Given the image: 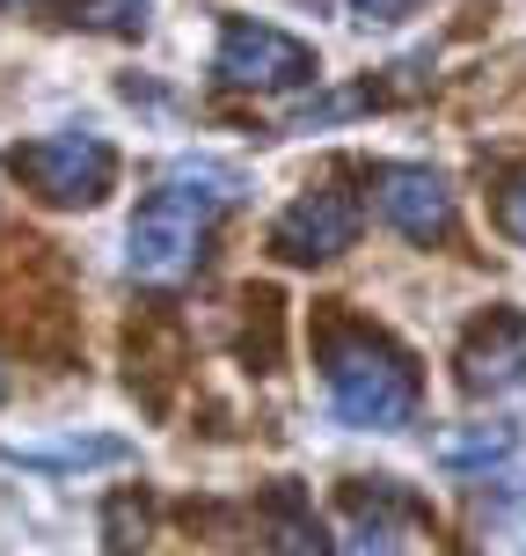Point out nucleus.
<instances>
[{
  "mask_svg": "<svg viewBox=\"0 0 526 556\" xmlns=\"http://www.w3.org/2000/svg\"><path fill=\"white\" fill-rule=\"evenodd\" d=\"M278 330H285L278 286H249V293H242V359H249L256 374H278Z\"/></svg>",
  "mask_w": 526,
  "mask_h": 556,
  "instance_id": "9",
  "label": "nucleus"
},
{
  "mask_svg": "<svg viewBox=\"0 0 526 556\" xmlns=\"http://www.w3.org/2000/svg\"><path fill=\"white\" fill-rule=\"evenodd\" d=\"M146 528H154V505L139 498V491H125V498H111V513H103V534H111V556H139V549H146Z\"/></svg>",
  "mask_w": 526,
  "mask_h": 556,
  "instance_id": "12",
  "label": "nucleus"
},
{
  "mask_svg": "<svg viewBox=\"0 0 526 556\" xmlns=\"http://www.w3.org/2000/svg\"><path fill=\"white\" fill-rule=\"evenodd\" d=\"M0 8H23V0H0Z\"/></svg>",
  "mask_w": 526,
  "mask_h": 556,
  "instance_id": "17",
  "label": "nucleus"
},
{
  "mask_svg": "<svg viewBox=\"0 0 526 556\" xmlns=\"http://www.w3.org/2000/svg\"><path fill=\"white\" fill-rule=\"evenodd\" d=\"M344 8H351L359 23H395V15H410L416 0H344Z\"/></svg>",
  "mask_w": 526,
  "mask_h": 556,
  "instance_id": "15",
  "label": "nucleus"
},
{
  "mask_svg": "<svg viewBox=\"0 0 526 556\" xmlns=\"http://www.w3.org/2000/svg\"><path fill=\"white\" fill-rule=\"evenodd\" d=\"M498 227L526 250V168H519V176H504V191H498Z\"/></svg>",
  "mask_w": 526,
  "mask_h": 556,
  "instance_id": "14",
  "label": "nucleus"
},
{
  "mask_svg": "<svg viewBox=\"0 0 526 556\" xmlns=\"http://www.w3.org/2000/svg\"><path fill=\"white\" fill-rule=\"evenodd\" d=\"M453 366H461V389H469V395L512 389V381L526 374V315H519V307H490V315H475L469 337H461V352H453Z\"/></svg>",
  "mask_w": 526,
  "mask_h": 556,
  "instance_id": "7",
  "label": "nucleus"
},
{
  "mask_svg": "<svg viewBox=\"0 0 526 556\" xmlns=\"http://www.w3.org/2000/svg\"><path fill=\"white\" fill-rule=\"evenodd\" d=\"M498 454H512V425H475V432H446L439 440L446 469H483V462H498Z\"/></svg>",
  "mask_w": 526,
  "mask_h": 556,
  "instance_id": "11",
  "label": "nucleus"
},
{
  "mask_svg": "<svg viewBox=\"0 0 526 556\" xmlns=\"http://www.w3.org/2000/svg\"><path fill=\"white\" fill-rule=\"evenodd\" d=\"M359 198L351 191H307L293 198L285 213L271 220V256L278 264H300V271H315V264H330V256H344L351 242H359Z\"/></svg>",
  "mask_w": 526,
  "mask_h": 556,
  "instance_id": "5",
  "label": "nucleus"
},
{
  "mask_svg": "<svg viewBox=\"0 0 526 556\" xmlns=\"http://www.w3.org/2000/svg\"><path fill=\"white\" fill-rule=\"evenodd\" d=\"M213 74L227 88H307L315 81V52L300 37H285L271 23H227L220 29V52H213Z\"/></svg>",
  "mask_w": 526,
  "mask_h": 556,
  "instance_id": "4",
  "label": "nucleus"
},
{
  "mask_svg": "<svg viewBox=\"0 0 526 556\" xmlns=\"http://www.w3.org/2000/svg\"><path fill=\"white\" fill-rule=\"evenodd\" d=\"M0 395H8V366H0Z\"/></svg>",
  "mask_w": 526,
  "mask_h": 556,
  "instance_id": "16",
  "label": "nucleus"
},
{
  "mask_svg": "<svg viewBox=\"0 0 526 556\" xmlns=\"http://www.w3.org/2000/svg\"><path fill=\"white\" fill-rule=\"evenodd\" d=\"M264 520H271L285 556H330V534H322V520H315V505H307V491L293 476H278L271 491H264Z\"/></svg>",
  "mask_w": 526,
  "mask_h": 556,
  "instance_id": "8",
  "label": "nucleus"
},
{
  "mask_svg": "<svg viewBox=\"0 0 526 556\" xmlns=\"http://www.w3.org/2000/svg\"><path fill=\"white\" fill-rule=\"evenodd\" d=\"M8 176H15L37 205L81 213V205H103V198H111L117 154H111V139H95V132H52V139L15 147V154H8Z\"/></svg>",
  "mask_w": 526,
  "mask_h": 556,
  "instance_id": "3",
  "label": "nucleus"
},
{
  "mask_svg": "<svg viewBox=\"0 0 526 556\" xmlns=\"http://www.w3.org/2000/svg\"><path fill=\"white\" fill-rule=\"evenodd\" d=\"M74 23L117 29V37H139V29H146V0H74Z\"/></svg>",
  "mask_w": 526,
  "mask_h": 556,
  "instance_id": "13",
  "label": "nucleus"
},
{
  "mask_svg": "<svg viewBox=\"0 0 526 556\" xmlns=\"http://www.w3.org/2000/svg\"><path fill=\"white\" fill-rule=\"evenodd\" d=\"M132 446L125 440H59V446H8V462H29V469H111V462H125Z\"/></svg>",
  "mask_w": 526,
  "mask_h": 556,
  "instance_id": "10",
  "label": "nucleus"
},
{
  "mask_svg": "<svg viewBox=\"0 0 526 556\" xmlns=\"http://www.w3.org/2000/svg\"><path fill=\"white\" fill-rule=\"evenodd\" d=\"M234 191H197V168H183L176 184L146 198L132 213V235H125V256L146 286H176V278L197 271L205 256V235H213V213H220Z\"/></svg>",
  "mask_w": 526,
  "mask_h": 556,
  "instance_id": "2",
  "label": "nucleus"
},
{
  "mask_svg": "<svg viewBox=\"0 0 526 556\" xmlns=\"http://www.w3.org/2000/svg\"><path fill=\"white\" fill-rule=\"evenodd\" d=\"M373 205H381V220L395 235H410V242H446L453 235V191H446L439 168H410L395 162L373 176Z\"/></svg>",
  "mask_w": 526,
  "mask_h": 556,
  "instance_id": "6",
  "label": "nucleus"
},
{
  "mask_svg": "<svg viewBox=\"0 0 526 556\" xmlns=\"http://www.w3.org/2000/svg\"><path fill=\"white\" fill-rule=\"evenodd\" d=\"M315 359H322V389H330L344 425H359V432H402L416 417V366L388 330L330 307L315 323Z\"/></svg>",
  "mask_w": 526,
  "mask_h": 556,
  "instance_id": "1",
  "label": "nucleus"
}]
</instances>
